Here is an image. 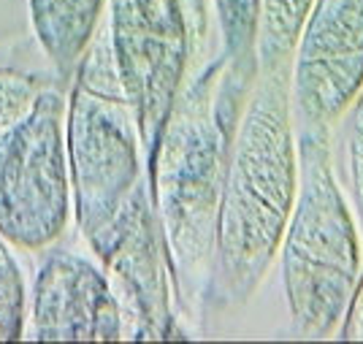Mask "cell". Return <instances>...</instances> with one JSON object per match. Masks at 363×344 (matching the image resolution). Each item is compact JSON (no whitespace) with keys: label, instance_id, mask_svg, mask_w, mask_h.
<instances>
[{"label":"cell","instance_id":"obj_12","mask_svg":"<svg viewBox=\"0 0 363 344\" xmlns=\"http://www.w3.org/2000/svg\"><path fill=\"white\" fill-rule=\"evenodd\" d=\"M28 326V287L11 244L0 236V342L25 339Z\"/></svg>","mask_w":363,"mask_h":344},{"label":"cell","instance_id":"obj_5","mask_svg":"<svg viewBox=\"0 0 363 344\" xmlns=\"http://www.w3.org/2000/svg\"><path fill=\"white\" fill-rule=\"evenodd\" d=\"M65 114L68 95L49 84L30 114L0 138V236L25 253L60 241L74 214Z\"/></svg>","mask_w":363,"mask_h":344},{"label":"cell","instance_id":"obj_6","mask_svg":"<svg viewBox=\"0 0 363 344\" xmlns=\"http://www.w3.org/2000/svg\"><path fill=\"white\" fill-rule=\"evenodd\" d=\"M108 41L150 157L184 90L193 33L184 0H108Z\"/></svg>","mask_w":363,"mask_h":344},{"label":"cell","instance_id":"obj_14","mask_svg":"<svg viewBox=\"0 0 363 344\" xmlns=\"http://www.w3.org/2000/svg\"><path fill=\"white\" fill-rule=\"evenodd\" d=\"M49 84L52 82L41 76L22 74L16 68H0V138L30 114Z\"/></svg>","mask_w":363,"mask_h":344},{"label":"cell","instance_id":"obj_7","mask_svg":"<svg viewBox=\"0 0 363 344\" xmlns=\"http://www.w3.org/2000/svg\"><path fill=\"white\" fill-rule=\"evenodd\" d=\"M363 90V0H315L290 55L296 131H331Z\"/></svg>","mask_w":363,"mask_h":344},{"label":"cell","instance_id":"obj_8","mask_svg":"<svg viewBox=\"0 0 363 344\" xmlns=\"http://www.w3.org/2000/svg\"><path fill=\"white\" fill-rule=\"evenodd\" d=\"M106 266V277L122 306L125 326H133V339L177 336L171 326V257L160 220L155 214L150 182L144 179L130 195L117 225L95 250Z\"/></svg>","mask_w":363,"mask_h":344},{"label":"cell","instance_id":"obj_11","mask_svg":"<svg viewBox=\"0 0 363 344\" xmlns=\"http://www.w3.org/2000/svg\"><path fill=\"white\" fill-rule=\"evenodd\" d=\"M315 0H257V74L288 65Z\"/></svg>","mask_w":363,"mask_h":344},{"label":"cell","instance_id":"obj_3","mask_svg":"<svg viewBox=\"0 0 363 344\" xmlns=\"http://www.w3.org/2000/svg\"><path fill=\"white\" fill-rule=\"evenodd\" d=\"M298 193L279 244L282 282L293 326L328 336L355 301L361 241L355 217L333 177L328 131H296Z\"/></svg>","mask_w":363,"mask_h":344},{"label":"cell","instance_id":"obj_2","mask_svg":"<svg viewBox=\"0 0 363 344\" xmlns=\"http://www.w3.org/2000/svg\"><path fill=\"white\" fill-rule=\"evenodd\" d=\"M298 193V138L290 111V62L260 71L233 133L214 239V284L244 301L272 260Z\"/></svg>","mask_w":363,"mask_h":344},{"label":"cell","instance_id":"obj_9","mask_svg":"<svg viewBox=\"0 0 363 344\" xmlns=\"http://www.w3.org/2000/svg\"><path fill=\"white\" fill-rule=\"evenodd\" d=\"M125 317L106 271L65 250H52L30 290L35 342H117Z\"/></svg>","mask_w":363,"mask_h":344},{"label":"cell","instance_id":"obj_15","mask_svg":"<svg viewBox=\"0 0 363 344\" xmlns=\"http://www.w3.org/2000/svg\"><path fill=\"white\" fill-rule=\"evenodd\" d=\"M345 171H347L350 195L363 223V90L350 106L347 135H345Z\"/></svg>","mask_w":363,"mask_h":344},{"label":"cell","instance_id":"obj_10","mask_svg":"<svg viewBox=\"0 0 363 344\" xmlns=\"http://www.w3.org/2000/svg\"><path fill=\"white\" fill-rule=\"evenodd\" d=\"M108 0H28L33 33L62 82H71Z\"/></svg>","mask_w":363,"mask_h":344},{"label":"cell","instance_id":"obj_1","mask_svg":"<svg viewBox=\"0 0 363 344\" xmlns=\"http://www.w3.org/2000/svg\"><path fill=\"white\" fill-rule=\"evenodd\" d=\"M257 65L214 60L182 90L157 147L147 157L150 195L171 269L198 282L214 266V239L233 133Z\"/></svg>","mask_w":363,"mask_h":344},{"label":"cell","instance_id":"obj_13","mask_svg":"<svg viewBox=\"0 0 363 344\" xmlns=\"http://www.w3.org/2000/svg\"><path fill=\"white\" fill-rule=\"evenodd\" d=\"M223 30V55L233 62H255L257 0H212Z\"/></svg>","mask_w":363,"mask_h":344},{"label":"cell","instance_id":"obj_16","mask_svg":"<svg viewBox=\"0 0 363 344\" xmlns=\"http://www.w3.org/2000/svg\"><path fill=\"white\" fill-rule=\"evenodd\" d=\"M209 6H212V0H184L187 19H190V33H193V46H198L203 38H206V28H209Z\"/></svg>","mask_w":363,"mask_h":344},{"label":"cell","instance_id":"obj_4","mask_svg":"<svg viewBox=\"0 0 363 344\" xmlns=\"http://www.w3.org/2000/svg\"><path fill=\"white\" fill-rule=\"evenodd\" d=\"M65 141L74 220L95 253L144 182V147L114 65L106 25L98 28L71 76Z\"/></svg>","mask_w":363,"mask_h":344}]
</instances>
